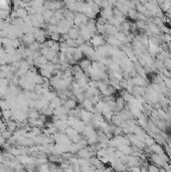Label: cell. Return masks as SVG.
<instances>
[{"instance_id": "cell-7", "label": "cell", "mask_w": 171, "mask_h": 172, "mask_svg": "<svg viewBox=\"0 0 171 172\" xmlns=\"http://www.w3.org/2000/svg\"><path fill=\"white\" fill-rule=\"evenodd\" d=\"M28 118L38 119L39 118V112H37V110H30L28 113Z\"/></svg>"}, {"instance_id": "cell-6", "label": "cell", "mask_w": 171, "mask_h": 172, "mask_svg": "<svg viewBox=\"0 0 171 172\" xmlns=\"http://www.w3.org/2000/svg\"><path fill=\"white\" fill-rule=\"evenodd\" d=\"M6 128H7L8 131H10L12 133V132H14L16 129H17V123H16L15 121L8 120L7 124H6Z\"/></svg>"}, {"instance_id": "cell-4", "label": "cell", "mask_w": 171, "mask_h": 172, "mask_svg": "<svg viewBox=\"0 0 171 172\" xmlns=\"http://www.w3.org/2000/svg\"><path fill=\"white\" fill-rule=\"evenodd\" d=\"M41 14H42V16H44V21L47 23L49 19L52 18L54 16V10H51V9H44V10L42 11Z\"/></svg>"}, {"instance_id": "cell-5", "label": "cell", "mask_w": 171, "mask_h": 172, "mask_svg": "<svg viewBox=\"0 0 171 172\" xmlns=\"http://www.w3.org/2000/svg\"><path fill=\"white\" fill-rule=\"evenodd\" d=\"M16 11V14H17V17H20V18H25L26 16L28 15V11L26 7H19L17 9H15Z\"/></svg>"}, {"instance_id": "cell-2", "label": "cell", "mask_w": 171, "mask_h": 172, "mask_svg": "<svg viewBox=\"0 0 171 172\" xmlns=\"http://www.w3.org/2000/svg\"><path fill=\"white\" fill-rule=\"evenodd\" d=\"M68 37L72 39H78L80 37V28L77 27V26H72V27L68 28Z\"/></svg>"}, {"instance_id": "cell-1", "label": "cell", "mask_w": 171, "mask_h": 172, "mask_svg": "<svg viewBox=\"0 0 171 172\" xmlns=\"http://www.w3.org/2000/svg\"><path fill=\"white\" fill-rule=\"evenodd\" d=\"M35 40H37V39H35L34 33H32V32H29V31L26 34L22 35V37H21L22 44H24L26 47H27L29 44H31L32 42H34Z\"/></svg>"}, {"instance_id": "cell-3", "label": "cell", "mask_w": 171, "mask_h": 172, "mask_svg": "<svg viewBox=\"0 0 171 172\" xmlns=\"http://www.w3.org/2000/svg\"><path fill=\"white\" fill-rule=\"evenodd\" d=\"M91 42L93 46H100L104 44V38L102 35H93L91 37Z\"/></svg>"}]
</instances>
